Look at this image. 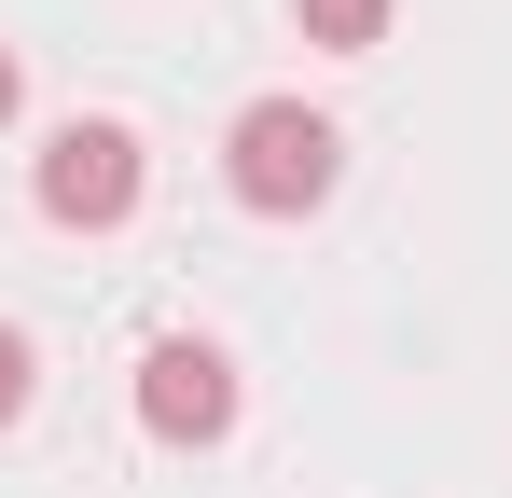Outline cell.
I'll return each instance as SVG.
<instances>
[{"label":"cell","mask_w":512,"mask_h":498,"mask_svg":"<svg viewBox=\"0 0 512 498\" xmlns=\"http://www.w3.org/2000/svg\"><path fill=\"white\" fill-rule=\"evenodd\" d=\"M291 14H305L319 56H374V42H388V0H291Z\"/></svg>","instance_id":"cell-4"},{"label":"cell","mask_w":512,"mask_h":498,"mask_svg":"<svg viewBox=\"0 0 512 498\" xmlns=\"http://www.w3.org/2000/svg\"><path fill=\"white\" fill-rule=\"evenodd\" d=\"M28 388H42V346H28V332L0 319V429H14V415H28Z\"/></svg>","instance_id":"cell-5"},{"label":"cell","mask_w":512,"mask_h":498,"mask_svg":"<svg viewBox=\"0 0 512 498\" xmlns=\"http://www.w3.org/2000/svg\"><path fill=\"white\" fill-rule=\"evenodd\" d=\"M139 429H153V443H222V429H236V360L194 346V332H167V346L139 360Z\"/></svg>","instance_id":"cell-3"},{"label":"cell","mask_w":512,"mask_h":498,"mask_svg":"<svg viewBox=\"0 0 512 498\" xmlns=\"http://www.w3.org/2000/svg\"><path fill=\"white\" fill-rule=\"evenodd\" d=\"M222 180H236V208H263V222L333 208V180H346L333 111H305V97H250V111H236V139H222Z\"/></svg>","instance_id":"cell-1"},{"label":"cell","mask_w":512,"mask_h":498,"mask_svg":"<svg viewBox=\"0 0 512 498\" xmlns=\"http://www.w3.org/2000/svg\"><path fill=\"white\" fill-rule=\"evenodd\" d=\"M42 222H70V236H111L125 208H139V125H111V111H84V125H56L42 139Z\"/></svg>","instance_id":"cell-2"},{"label":"cell","mask_w":512,"mask_h":498,"mask_svg":"<svg viewBox=\"0 0 512 498\" xmlns=\"http://www.w3.org/2000/svg\"><path fill=\"white\" fill-rule=\"evenodd\" d=\"M14 97H28V70H14V42H0V125H14Z\"/></svg>","instance_id":"cell-6"}]
</instances>
